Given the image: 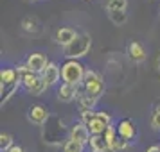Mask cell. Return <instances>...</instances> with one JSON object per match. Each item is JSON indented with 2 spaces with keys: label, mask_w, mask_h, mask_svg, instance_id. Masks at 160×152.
I'll return each mask as SVG.
<instances>
[{
  "label": "cell",
  "mask_w": 160,
  "mask_h": 152,
  "mask_svg": "<svg viewBox=\"0 0 160 152\" xmlns=\"http://www.w3.org/2000/svg\"><path fill=\"white\" fill-rule=\"evenodd\" d=\"M128 6V0H108L106 2V9L110 11H124Z\"/></svg>",
  "instance_id": "d6986e66"
},
{
  "label": "cell",
  "mask_w": 160,
  "mask_h": 152,
  "mask_svg": "<svg viewBox=\"0 0 160 152\" xmlns=\"http://www.w3.org/2000/svg\"><path fill=\"white\" fill-rule=\"evenodd\" d=\"M157 63H158V70H160V56H158V61H157Z\"/></svg>",
  "instance_id": "83f0119b"
},
{
  "label": "cell",
  "mask_w": 160,
  "mask_h": 152,
  "mask_svg": "<svg viewBox=\"0 0 160 152\" xmlns=\"http://www.w3.org/2000/svg\"><path fill=\"white\" fill-rule=\"evenodd\" d=\"M78 38V32L70 27H61V29L56 30V43L63 45V48H65L67 45H70Z\"/></svg>",
  "instance_id": "9c48e42d"
},
{
  "label": "cell",
  "mask_w": 160,
  "mask_h": 152,
  "mask_svg": "<svg viewBox=\"0 0 160 152\" xmlns=\"http://www.w3.org/2000/svg\"><path fill=\"white\" fill-rule=\"evenodd\" d=\"M128 56H130V59L133 63H142L146 59L144 47L138 43V41H131V43L128 45Z\"/></svg>",
  "instance_id": "7c38bea8"
},
{
  "label": "cell",
  "mask_w": 160,
  "mask_h": 152,
  "mask_svg": "<svg viewBox=\"0 0 160 152\" xmlns=\"http://www.w3.org/2000/svg\"><path fill=\"white\" fill-rule=\"evenodd\" d=\"M87 2H90V0H87Z\"/></svg>",
  "instance_id": "f546056e"
},
{
  "label": "cell",
  "mask_w": 160,
  "mask_h": 152,
  "mask_svg": "<svg viewBox=\"0 0 160 152\" xmlns=\"http://www.w3.org/2000/svg\"><path fill=\"white\" fill-rule=\"evenodd\" d=\"M16 72H18V75H20V82H22V84L27 88V90H31V88L34 86L38 81L42 79L38 73H34L32 70H29V68H27V65L16 66Z\"/></svg>",
  "instance_id": "5b68a950"
},
{
  "label": "cell",
  "mask_w": 160,
  "mask_h": 152,
  "mask_svg": "<svg viewBox=\"0 0 160 152\" xmlns=\"http://www.w3.org/2000/svg\"><path fill=\"white\" fill-rule=\"evenodd\" d=\"M6 152H23V149L20 147V145H11Z\"/></svg>",
  "instance_id": "484cf974"
},
{
  "label": "cell",
  "mask_w": 160,
  "mask_h": 152,
  "mask_svg": "<svg viewBox=\"0 0 160 152\" xmlns=\"http://www.w3.org/2000/svg\"><path fill=\"white\" fill-rule=\"evenodd\" d=\"M27 2H32V0H27Z\"/></svg>",
  "instance_id": "f1b7e54d"
},
{
  "label": "cell",
  "mask_w": 160,
  "mask_h": 152,
  "mask_svg": "<svg viewBox=\"0 0 160 152\" xmlns=\"http://www.w3.org/2000/svg\"><path fill=\"white\" fill-rule=\"evenodd\" d=\"M146 152H160V145H153V147H149Z\"/></svg>",
  "instance_id": "4316f807"
},
{
  "label": "cell",
  "mask_w": 160,
  "mask_h": 152,
  "mask_svg": "<svg viewBox=\"0 0 160 152\" xmlns=\"http://www.w3.org/2000/svg\"><path fill=\"white\" fill-rule=\"evenodd\" d=\"M90 138H92L90 129H88L83 122H79V123H76V125L72 127V131H70V138H68V140H74V141H79V143L87 145V143H90Z\"/></svg>",
  "instance_id": "52a82bcc"
},
{
  "label": "cell",
  "mask_w": 160,
  "mask_h": 152,
  "mask_svg": "<svg viewBox=\"0 0 160 152\" xmlns=\"http://www.w3.org/2000/svg\"><path fill=\"white\" fill-rule=\"evenodd\" d=\"M22 27H23V30H27V32H38L36 20H32V18H23Z\"/></svg>",
  "instance_id": "603a6c76"
},
{
  "label": "cell",
  "mask_w": 160,
  "mask_h": 152,
  "mask_svg": "<svg viewBox=\"0 0 160 152\" xmlns=\"http://www.w3.org/2000/svg\"><path fill=\"white\" fill-rule=\"evenodd\" d=\"M40 77L45 82V86H54L59 81V77H61V70H59V66L56 63H49L47 68L40 73Z\"/></svg>",
  "instance_id": "8992f818"
},
{
  "label": "cell",
  "mask_w": 160,
  "mask_h": 152,
  "mask_svg": "<svg viewBox=\"0 0 160 152\" xmlns=\"http://www.w3.org/2000/svg\"><path fill=\"white\" fill-rule=\"evenodd\" d=\"M108 18L113 25H124L128 20V15H126V11H110Z\"/></svg>",
  "instance_id": "e0dca14e"
},
{
  "label": "cell",
  "mask_w": 160,
  "mask_h": 152,
  "mask_svg": "<svg viewBox=\"0 0 160 152\" xmlns=\"http://www.w3.org/2000/svg\"><path fill=\"white\" fill-rule=\"evenodd\" d=\"M27 118H29V122L34 123V125H43L45 122H49L51 115H49V109L45 108V106L36 104V106H31L29 108V111H27Z\"/></svg>",
  "instance_id": "277c9868"
},
{
  "label": "cell",
  "mask_w": 160,
  "mask_h": 152,
  "mask_svg": "<svg viewBox=\"0 0 160 152\" xmlns=\"http://www.w3.org/2000/svg\"><path fill=\"white\" fill-rule=\"evenodd\" d=\"M90 147H92V152H112V147H110V143L104 140L102 134L90 138Z\"/></svg>",
  "instance_id": "5bb4252c"
},
{
  "label": "cell",
  "mask_w": 160,
  "mask_h": 152,
  "mask_svg": "<svg viewBox=\"0 0 160 152\" xmlns=\"http://www.w3.org/2000/svg\"><path fill=\"white\" fill-rule=\"evenodd\" d=\"M0 82L2 86H11V84H22L20 82V75L16 72V68H4L0 72Z\"/></svg>",
  "instance_id": "8fae6325"
},
{
  "label": "cell",
  "mask_w": 160,
  "mask_h": 152,
  "mask_svg": "<svg viewBox=\"0 0 160 152\" xmlns=\"http://www.w3.org/2000/svg\"><path fill=\"white\" fill-rule=\"evenodd\" d=\"M11 145H15L13 143V136L8 134V132H2V134H0V150L6 152Z\"/></svg>",
  "instance_id": "44dd1931"
},
{
  "label": "cell",
  "mask_w": 160,
  "mask_h": 152,
  "mask_svg": "<svg viewBox=\"0 0 160 152\" xmlns=\"http://www.w3.org/2000/svg\"><path fill=\"white\" fill-rule=\"evenodd\" d=\"M95 116H97L101 122H104L106 125H112V116H110V113H106V111H97Z\"/></svg>",
  "instance_id": "d4e9b609"
},
{
  "label": "cell",
  "mask_w": 160,
  "mask_h": 152,
  "mask_svg": "<svg viewBox=\"0 0 160 152\" xmlns=\"http://www.w3.org/2000/svg\"><path fill=\"white\" fill-rule=\"evenodd\" d=\"M87 127L90 129V134H92V136H99V134H104V131H106V127H108V125H106L104 122H101V120L95 116V118L88 123Z\"/></svg>",
  "instance_id": "9a60e30c"
},
{
  "label": "cell",
  "mask_w": 160,
  "mask_h": 152,
  "mask_svg": "<svg viewBox=\"0 0 160 152\" xmlns=\"http://www.w3.org/2000/svg\"><path fill=\"white\" fill-rule=\"evenodd\" d=\"M102 136H104V140H106V141L110 143V147H112V143L115 141V138H117V129L113 127V125H108Z\"/></svg>",
  "instance_id": "7402d4cb"
},
{
  "label": "cell",
  "mask_w": 160,
  "mask_h": 152,
  "mask_svg": "<svg viewBox=\"0 0 160 152\" xmlns=\"http://www.w3.org/2000/svg\"><path fill=\"white\" fill-rule=\"evenodd\" d=\"M85 73H87L85 66L76 59H67L65 65L61 66V79H63L65 84H72V86L83 84Z\"/></svg>",
  "instance_id": "6da1fadb"
},
{
  "label": "cell",
  "mask_w": 160,
  "mask_h": 152,
  "mask_svg": "<svg viewBox=\"0 0 160 152\" xmlns=\"http://www.w3.org/2000/svg\"><path fill=\"white\" fill-rule=\"evenodd\" d=\"M94 118H95V111H85V113H81V122L85 123V125H88Z\"/></svg>",
  "instance_id": "cb8c5ba5"
},
{
  "label": "cell",
  "mask_w": 160,
  "mask_h": 152,
  "mask_svg": "<svg viewBox=\"0 0 160 152\" xmlns=\"http://www.w3.org/2000/svg\"><path fill=\"white\" fill-rule=\"evenodd\" d=\"M128 145H130V141H128V140H124V138L117 136L115 141L112 143V152H122L124 149H128Z\"/></svg>",
  "instance_id": "ffe728a7"
},
{
  "label": "cell",
  "mask_w": 160,
  "mask_h": 152,
  "mask_svg": "<svg viewBox=\"0 0 160 152\" xmlns=\"http://www.w3.org/2000/svg\"><path fill=\"white\" fill-rule=\"evenodd\" d=\"M102 91H104L102 77L97 72H94V70H87L85 79H83V93L99 100V97L102 95Z\"/></svg>",
  "instance_id": "3957f363"
},
{
  "label": "cell",
  "mask_w": 160,
  "mask_h": 152,
  "mask_svg": "<svg viewBox=\"0 0 160 152\" xmlns=\"http://www.w3.org/2000/svg\"><path fill=\"white\" fill-rule=\"evenodd\" d=\"M95 102H97V99L81 93L79 95V109H81V113H85V111H92L94 106H95Z\"/></svg>",
  "instance_id": "2e32d148"
},
{
  "label": "cell",
  "mask_w": 160,
  "mask_h": 152,
  "mask_svg": "<svg viewBox=\"0 0 160 152\" xmlns=\"http://www.w3.org/2000/svg\"><path fill=\"white\" fill-rule=\"evenodd\" d=\"M79 86H72V84H61L58 90V99L61 102H72L76 97L79 99Z\"/></svg>",
  "instance_id": "30bf717a"
},
{
  "label": "cell",
  "mask_w": 160,
  "mask_h": 152,
  "mask_svg": "<svg viewBox=\"0 0 160 152\" xmlns=\"http://www.w3.org/2000/svg\"><path fill=\"white\" fill-rule=\"evenodd\" d=\"M117 132H119V136L121 138H124V140L130 141L131 138H135L137 129H135V123L131 122V120H122V122H119V129H117Z\"/></svg>",
  "instance_id": "4fadbf2b"
},
{
  "label": "cell",
  "mask_w": 160,
  "mask_h": 152,
  "mask_svg": "<svg viewBox=\"0 0 160 152\" xmlns=\"http://www.w3.org/2000/svg\"><path fill=\"white\" fill-rule=\"evenodd\" d=\"M92 47V38L88 34H78V38L74 39L70 45H67L63 48V56L67 59H78V58H83L87 56L88 50Z\"/></svg>",
  "instance_id": "7a4b0ae2"
},
{
  "label": "cell",
  "mask_w": 160,
  "mask_h": 152,
  "mask_svg": "<svg viewBox=\"0 0 160 152\" xmlns=\"http://www.w3.org/2000/svg\"><path fill=\"white\" fill-rule=\"evenodd\" d=\"M25 65L34 73H42L47 68L49 63H47V58H45L43 54H31L29 58H27V61H25Z\"/></svg>",
  "instance_id": "ba28073f"
},
{
  "label": "cell",
  "mask_w": 160,
  "mask_h": 152,
  "mask_svg": "<svg viewBox=\"0 0 160 152\" xmlns=\"http://www.w3.org/2000/svg\"><path fill=\"white\" fill-rule=\"evenodd\" d=\"M85 150V145L79 141H74V140H67L63 145V152H83Z\"/></svg>",
  "instance_id": "ac0fdd59"
}]
</instances>
